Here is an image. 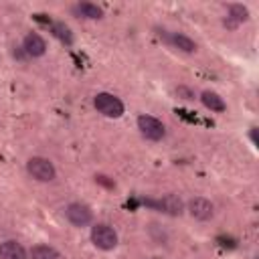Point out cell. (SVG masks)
Segmentation results:
<instances>
[{
  "instance_id": "cell-1",
  "label": "cell",
  "mask_w": 259,
  "mask_h": 259,
  "mask_svg": "<svg viewBox=\"0 0 259 259\" xmlns=\"http://www.w3.org/2000/svg\"><path fill=\"white\" fill-rule=\"evenodd\" d=\"M93 105L95 109L105 115V117H111V119H117L123 115V103L119 97H115L113 93H107V91H101L93 97Z\"/></svg>"
},
{
  "instance_id": "cell-2",
  "label": "cell",
  "mask_w": 259,
  "mask_h": 259,
  "mask_svg": "<svg viewBox=\"0 0 259 259\" xmlns=\"http://www.w3.org/2000/svg\"><path fill=\"white\" fill-rule=\"evenodd\" d=\"M26 172L38 180V182H51L55 180L57 176V170H55V164L45 158V156H32L28 162H26Z\"/></svg>"
},
{
  "instance_id": "cell-3",
  "label": "cell",
  "mask_w": 259,
  "mask_h": 259,
  "mask_svg": "<svg viewBox=\"0 0 259 259\" xmlns=\"http://www.w3.org/2000/svg\"><path fill=\"white\" fill-rule=\"evenodd\" d=\"M91 243L101 251H111L117 247V233L113 227L105 223H97L91 227Z\"/></svg>"
},
{
  "instance_id": "cell-4",
  "label": "cell",
  "mask_w": 259,
  "mask_h": 259,
  "mask_svg": "<svg viewBox=\"0 0 259 259\" xmlns=\"http://www.w3.org/2000/svg\"><path fill=\"white\" fill-rule=\"evenodd\" d=\"M138 130H140V134H142L146 140H150V142H160V140L166 136L164 123H162L158 117L146 115V113H142V115L138 117Z\"/></svg>"
},
{
  "instance_id": "cell-5",
  "label": "cell",
  "mask_w": 259,
  "mask_h": 259,
  "mask_svg": "<svg viewBox=\"0 0 259 259\" xmlns=\"http://www.w3.org/2000/svg\"><path fill=\"white\" fill-rule=\"evenodd\" d=\"M65 217L73 227H87L93 221V212L83 202H69L65 206Z\"/></svg>"
},
{
  "instance_id": "cell-6",
  "label": "cell",
  "mask_w": 259,
  "mask_h": 259,
  "mask_svg": "<svg viewBox=\"0 0 259 259\" xmlns=\"http://www.w3.org/2000/svg\"><path fill=\"white\" fill-rule=\"evenodd\" d=\"M188 212L196 221H210L212 214H214V206H212V202L208 198L194 196V198L188 200Z\"/></svg>"
},
{
  "instance_id": "cell-7",
  "label": "cell",
  "mask_w": 259,
  "mask_h": 259,
  "mask_svg": "<svg viewBox=\"0 0 259 259\" xmlns=\"http://www.w3.org/2000/svg\"><path fill=\"white\" fill-rule=\"evenodd\" d=\"M22 49H24V53H26L28 57L36 59V57H42V55L47 53V42H45V38H42L40 34L28 32V34L24 36V40H22Z\"/></svg>"
},
{
  "instance_id": "cell-8",
  "label": "cell",
  "mask_w": 259,
  "mask_h": 259,
  "mask_svg": "<svg viewBox=\"0 0 259 259\" xmlns=\"http://www.w3.org/2000/svg\"><path fill=\"white\" fill-rule=\"evenodd\" d=\"M158 206H160V210H164L170 217H180L184 212V202L178 194H164L158 200Z\"/></svg>"
},
{
  "instance_id": "cell-9",
  "label": "cell",
  "mask_w": 259,
  "mask_h": 259,
  "mask_svg": "<svg viewBox=\"0 0 259 259\" xmlns=\"http://www.w3.org/2000/svg\"><path fill=\"white\" fill-rule=\"evenodd\" d=\"M0 259H28V255L18 241L10 239L0 243Z\"/></svg>"
},
{
  "instance_id": "cell-10",
  "label": "cell",
  "mask_w": 259,
  "mask_h": 259,
  "mask_svg": "<svg viewBox=\"0 0 259 259\" xmlns=\"http://www.w3.org/2000/svg\"><path fill=\"white\" fill-rule=\"evenodd\" d=\"M249 18V12H247V8L243 6V4H231L229 6V16H227V20H225V24L229 26V28H237L241 22H245Z\"/></svg>"
},
{
  "instance_id": "cell-11",
  "label": "cell",
  "mask_w": 259,
  "mask_h": 259,
  "mask_svg": "<svg viewBox=\"0 0 259 259\" xmlns=\"http://www.w3.org/2000/svg\"><path fill=\"white\" fill-rule=\"evenodd\" d=\"M200 101H202V105H204L206 109H210V111H225V109H227V103L223 101V97H221L219 93H214V91H208V89H204V91L200 93Z\"/></svg>"
},
{
  "instance_id": "cell-12",
  "label": "cell",
  "mask_w": 259,
  "mask_h": 259,
  "mask_svg": "<svg viewBox=\"0 0 259 259\" xmlns=\"http://www.w3.org/2000/svg\"><path fill=\"white\" fill-rule=\"evenodd\" d=\"M168 40H170L176 49H180L182 53H194V51H196V42H194L190 36L182 34V32H170V34H168Z\"/></svg>"
},
{
  "instance_id": "cell-13",
  "label": "cell",
  "mask_w": 259,
  "mask_h": 259,
  "mask_svg": "<svg viewBox=\"0 0 259 259\" xmlns=\"http://www.w3.org/2000/svg\"><path fill=\"white\" fill-rule=\"evenodd\" d=\"M75 12L81 14L83 18H89V20H99L103 16V10L93 2H79L75 6Z\"/></svg>"
},
{
  "instance_id": "cell-14",
  "label": "cell",
  "mask_w": 259,
  "mask_h": 259,
  "mask_svg": "<svg viewBox=\"0 0 259 259\" xmlns=\"http://www.w3.org/2000/svg\"><path fill=\"white\" fill-rule=\"evenodd\" d=\"M30 259H63V257L51 245H34L30 249Z\"/></svg>"
},
{
  "instance_id": "cell-15",
  "label": "cell",
  "mask_w": 259,
  "mask_h": 259,
  "mask_svg": "<svg viewBox=\"0 0 259 259\" xmlns=\"http://www.w3.org/2000/svg\"><path fill=\"white\" fill-rule=\"evenodd\" d=\"M55 34H57V38H61L65 45H71V42H73L71 28H69L65 22H57V24H55Z\"/></svg>"
}]
</instances>
